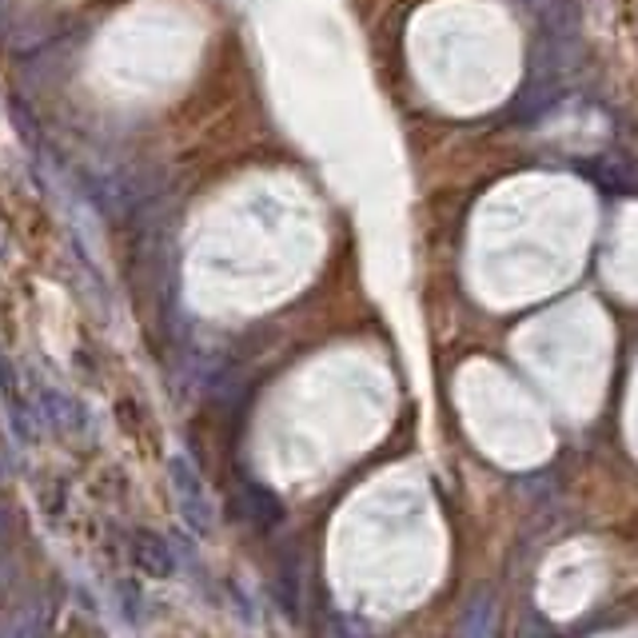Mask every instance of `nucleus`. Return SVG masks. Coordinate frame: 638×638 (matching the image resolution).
Listing matches in <instances>:
<instances>
[{
  "instance_id": "obj_2",
  "label": "nucleus",
  "mask_w": 638,
  "mask_h": 638,
  "mask_svg": "<svg viewBox=\"0 0 638 638\" xmlns=\"http://www.w3.org/2000/svg\"><path fill=\"white\" fill-rule=\"evenodd\" d=\"M132 559H136V566L152 578H168L176 566H180V554L173 551V543L164 539L160 531H140V535H136Z\"/></svg>"
},
{
  "instance_id": "obj_3",
  "label": "nucleus",
  "mask_w": 638,
  "mask_h": 638,
  "mask_svg": "<svg viewBox=\"0 0 638 638\" xmlns=\"http://www.w3.org/2000/svg\"><path fill=\"white\" fill-rule=\"evenodd\" d=\"M244 495L252 499V515H256L259 527H276V523L283 519L280 495H271L268 487H259V483H252V487H244Z\"/></svg>"
},
{
  "instance_id": "obj_1",
  "label": "nucleus",
  "mask_w": 638,
  "mask_h": 638,
  "mask_svg": "<svg viewBox=\"0 0 638 638\" xmlns=\"http://www.w3.org/2000/svg\"><path fill=\"white\" fill-rule=\"evenodd\" d=\"M168 471H173L176 503H180V515H184V523L196 531V535H208V527H212V499H208V487H204L200 471L188 463L184 455H176Z\"/></svg>"
}]
</instances>
